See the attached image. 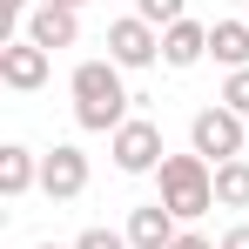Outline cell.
I'll return each mask as SVG.
<instances>
[{"instance_id": "4fadbf2b", "label": "cell", "mask_w": 249, "mask_h": 249, "mask_svg": "<svg viewBox=\"0 0 249 249\" xmlns=\"http://www.w3.org/2000/svg\"><path fill=\"white\" fill-rule=\"evenodd\" d=\"M215 209H249V155L215 168Z\"/></svg>"}, {"instance_id": "ac0fdd59", "label": "cell", "mask_w": 249, "mask_h": 249, "mask_svg": "<svg viewBox=\"0 0 249 249\" xmlns=\"http://www.w3.org/2000/svg\"><path fill=\"white\" fill-rule=\"evenodd\" d=\"M168 249H215V243H209V236H196V229H182V236H175Z\"/></svg>"}, {"instance_id": "ba28073f", "label": "cell", "mask_w": 249, "mask_h": 249, "mask_svg": "<svg viewBox=\"0 0 249 249\" xmlns=\"http://www.w3.org/2000/svg\"><path fill=\"white\" fill-rule=\"evenodd\" d=\"M196 61H209V27H202V20H175V27H162V68L189 74Z\"/></svg>"}, {"instance_id": "277c9868", "label": "cell", "mask_w": 249, "mask_h": 249, "mask_svg": "<svg viewBox=\"0 0 249 249\" xmlns=\"http://www.w3.org/2000/svg\"><path fill=\"white\" fill-rule=\"evenodd\" d=\"M108 155H115V168H122V175H155V168L168 162L162 128L148 122V115H128V122L108 135Z\"/></svg>"}, {"instance_id": "d6986e66", "label": "cell", "mask_w": 249, "mask_h": 249, "mask_svg": "<svg viewBox=\"0 0 249 249\" xmlns=\"http://www.w3.org/2000/svg\"><path fill=\"white\" fill-rule=\"evenodd\" d=\"M41 7H68V14H81V0H41Z\"/></svg>"}, {"instance_id": "9c48e42d", "label": "cell", "mask_w": 249, "mask_h": 249, "mask_svg": "<svg viewBox=\"0 0 249 249\" xmlns=\"http://www.w3.org/2000/svg\"><path fill=\"white\" fill-rule=\"evenodd\" d=\"M182 236V222L168 215L162 202H142V209H128V249H168Z\"/></svg>"}, {"instance_id": "30bf717a", "label": "cell", "mask_w": 249, "mask_h": 249, "mask_svg": "<svg viewBox=\"0 0 249 249\" xmlns=\"http://www.w3.org/2000/svg\"><path fill=\"white\" fill-rule=\"evenodd\" d=\"M27 41L47 47V54H54V47H74L81 41V14H68V7H34V14H27Z\"/></svg>"}, {"instance_id": "9a60e30c", "label": "cell", "mask_w": 249, "mask_h": 249, "mask_svg": "<svg viewBox=\"0 0 249 249\" xmlns=\"http://www.w3.org/2000/svg\"><path fill=\"white\" fill-rule=\"evenodd\" d=\"M222 108H236V115L249 122V68H236V74L222 81Z\"/></svg>"}, {"instance_id": "8992f818", "label": "cell", "mask_w": 249, "mask_h": 249, "mask_svg": "<svg viewBox=\"0 0 249 249\" xmlns=\"http://www.w3.org/2000/svg\"><path fill=\"white\" fill-rule=\"evenodd\" d=\"M47 74H54V54H47V47H34L27 34L0 47V81L14 88V94H34V88H47Z\"/></svg>"}, {"instance_id": "7a4b0ae2", "label": "cell", "mask_w": 249, "mask_h": 249, "mask_svg": "<svg viewBox=\"0 0 249 249\" xmlns=\"http://www.w3.org/2000/svg\"><path fill=\"white\" fill-rule=\"evenodd\" d=\"M155 182H162V209L175 222H196V215L215 209V168H209L196 148H189V155H168V162L155 168Z\"/></svg>"}, {"instance_id": "7402d4cb", "label": "cell", "mask_w": 249, "mask_h": 249, "mask_svg": "<svg viewBox=\"0 0 249 249\" xmlns=\"http://www.w3.org/2000/svg\"><path fill=\"white\" fill-rule=\"evenodd\" d=\"M243 20H249V14H243Z\"/></svg>"}, {"instance_id": "8fae6325", "label": "cell", "mask_w": 249, "mask_h": 249, "mask_svg": "<svg viewBox=\"0 0 249 249\" xmlns=\"http://www.w3.org/2000/svg\"><path fill=\"white\" fill-rule=\"evenodd\" d=\"M27 189H41V155H34V148H20V142H7V148H0V196H7V202H20Z\"/></svg>"}, {"instance_id": "2e32d148", "label": "cell", "mask_w": 249, "mask_h": 249, "mask_svg": "<svg viewBox=\"0 0 249 249\" xmlns=\"http://www.w3.org/2000/svg\"><path fill=\"white\" fill-rule=\"evenodd\" d=\"M68 249H128V229H81Z\"/></svg>"}, {"instance_id": "5bb4252c", "label": "cell", "mask_w": 249, "mask_h": 249, "mask_svg": "<svg viewBox=\"0 0 249 249\" xmlns=\"http://www.w3.org/2000/svg\"><path fill=\"white\" fill-rule=\"evenodd\" d=\"M135 14L148 27H175V20H189V0H135Z\"/></svg>"}, {"instance_id": "6da1fadb", "label": "cell", "mask_w": 249, "mask_h": 249, "mask_svg": "<svg viewBox=\"0 0 249 249\" xmlns=\"http://www.w3.org/2000/svg\"><path fill=\"white\" fill-rule=\"evenodd\" d=\"M68 94H74V122H81L88 135H115V128L128 122V101H135L115 61H81L74 81H68Z\"/></svg>"}, {"instance_id": "52a82bcc", "label": "cell", "mask_w": 249, "mask_h": 249, "mask_svg": "<svg viewBox=\"0 0 249 249\" xmlns=\"http://www.w3.org/2000/svg\"><path fill=\"white\" fill-rule=\"evenodd\" d=\"M41 189L54 196V202H74L88 189V155L74 148V142H54V155H41Z\"/></svg>"}, {"instance_id": "5b68a950", "label": "cell", "mask_w": 249, "mask_h": 249, "mask_svg": "<svg viewBox=\"0 0 249 249\" xmlns=\"http://www.w3.org/2000/svg\"><path fill=\"white\" fill-rule=\"evenodd\" d=\"M108 61L135 74V68H155L162 61V27H148L142 14H122V20H108Z\"/></svg>"}, {"instance_id": "7c38bea8", "label": "cell", "mask_w": 249, "mask_h": 249, "mask_svg": "<svg viewBox=\"0 0 249 249\" xmlns=\"http://www.w3.org/2000/svg\"><path fill=\"white\" fill-rule=\"evenodd\" d=\"M209 54L236 74V68H249V20H215L209 27Z\"/></svg>"}, {"instance_id": "44dd1931", "label": "cell", "mask_w": 249, "mask_h": 249, "mask_svg": "<svg viewBox=\"0 0 249 249\" xmlns=\"http://www.w3.org/2000/svg\"><path fill=\"white\" fill-rule=\"evenodd\" d=\"M34 249H61V243H34Z\"/></svg>"}, {"instance_id": "ffe728a7", "label": "cell", "mask_w": 249, "mask_h": 249, "mask_svg": "<svg viewBox=\"0 0 249 249\" xmlns=\"http://www.w3.org/2000/svg\"><path fill=\"white\" fill-rule=\"evenodd\" d=\"M0 7H7V14H27V0H0Z\"/></svg>"}, {"instance_id": "e0dca14e", "label": "cell", "mask_w": 249, "mask_h": 249, "mask_svg": "<svg viewBox=\"0 0 249 249\" xmlns=\"http://www.w3.org/2000/svg\"><path fill=\"white\" fill-rule=\"evenodd\" d=\"M215 249H249V222H236V229H222V243Z\"/></svg>"}, {"instance_id": "3957f363", "label": "cell", "mask_w": 249, "mask_h": 249, "mask_svg": "<svg viewBox=\"0 0 249 249\" xmlns=\"http://www.w3.org/2000/svg\"><path fill=\"white\" fill-rule=\"evenodd\" d=\"M189 148L202 155L209 168H222V162H236V155H249V122L236 115V108H202L196 122H189Z\"/></svg>"}]
</instances>
